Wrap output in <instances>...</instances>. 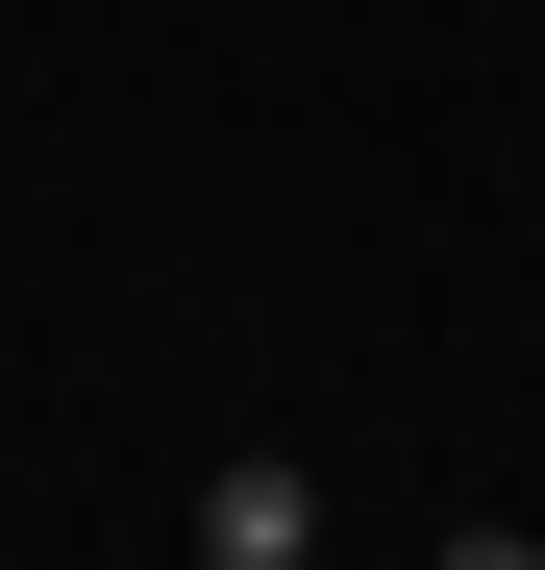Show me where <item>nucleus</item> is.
I'll list each match as a JSON object with an SVG mask.
<instances>
[{
    "label": "nucleus",
    "instance_id": "obj_1",
    "mask_svg": "<svg viewBox=\"0 0 545 570\" xmlns=\"http://www.w3.org/2000/svg\"><path fill=\"white\" fill-rule=\"evenodd\" d=\"M298 546H323V471L298 446H224L199 471V570H298Z\"/></svg>",
    "mask_w": 545,
    "mask_h": 570
},
{
    "label": "nucleus",
    "instance_id": "obj_2",
    "mask_svg": "<svg viewBox=\"0 0 545 570\" xmlns=\"http://www.w3.org/2000/svg\"><path fill=\"white\" fill-rule=\"evenodd\" d=\"M422 570H545V546H521V521H446V546H422Z\"/></svg>",
    "mask_w": 545,
    "mask_h": 570
}]
</instances>
